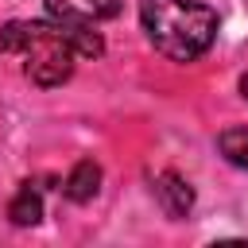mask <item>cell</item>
Wrapping results in <instances>:
<instances>
[{
    "mask_svg": "<svg viewBox=\"0 0 248 248\" xmlns=\"http://www.w3.org/2000/svg\"><path fill=\"white\" fill-rule=\"evenodd\" d=\"M0 50L4 54H16L23 62V74L50 89V85H62L70 74H74V62L78 58H97L105 50L101 35L93 27H81V23H39V19H16L0 31Z\"/></svg>",
    "mask_w": 248,
    "mask_h": 248,
    "instance_id": "6da1fadb",
    "label": "cell"
},
{
    "mask_svg": "<svg viewBox=\"0 0 248 248\" xmlns=\"http://www.w3.org/2000/svg\"><path fill=\"white\" fill-rule=\"evenodd\" d=\"M140 19L151 46L170 62H194L217 39V12L202 0H143Z\"/></svg>",
    "mask_w": 248,
    "mask_h": 248,
    "instance_id": "7a4b0ae2",
    "label": "cell"
},
{
    "mask_svg": "<svg viewBox=\"0 0 248 248\" xmlns=\"http://www.w3.org/2000/svg\"><path fill=\"white\" fill-rule=\"evenodd\" d=\"M120 12V0H46V16L62 23L97 27L101 19H112Z\"/></svg>",
    "mask_w": 248,
    "mask_h": 248,
    "instance_id": "3957f363",
    "label": "cell"
},
{
    "mask_svg": "<svg viewBox=\"0 0 248 248\" xmlns=\"http://www.w3.org/2000/svg\"><path fill=\"white\" fill-rule=\"evenodd\" d=\"M155 202L163 205L167 217L182 221L194 209V190H190V182L178 170H163V174H155Z\"/></svg>",
    "mask_w": 248,
    "mask_h": 248,
    "instance_id": "277c9868",
    "label": "cell"
},
{
    "mask_svg": "<svg viewBox=\"0 0 248 248\" xmlns=\"http://www.w3.org/2000/svg\"><path fill=\"white\" fill-rule=\"evenodd\" d=\"M97 190H101V167H97L93 159H78L74 170H70L66 182H62V194H66L70 202L85 205V202L97 198Z\"/></svg>",
    "mask_w": 248,
    "mask_h": 248,
    "instance_id": "5b68a950",
    "label": "cell"
},
{
    "mask_svg": "<svg viewBox=\"0 0 248 248\" xmlns=\"http://www.w3.org/2000/svg\"><path fill=\"white\" fill-rule=\"evenodd\" d=\"M8 217H12V225H39V217H43V186L39 182H19V190H16V198H12V205H8Z\"/></svg>",
    "mask_w": 248,
    "mask_h": 248,
    "instance_id": "8992f818",
    "label": "cell"
},
{
    "mask_svg": "<svg viewBox=\"0 0 248 248\" xmlns=\"http://www.w3.org/2000/svg\"><path fill=\"white\" fill-rule=\"evenodd\" d=\"M217 147H221V155L232 167H244L248 170V128H225L217 136Z\"/></svg>",
    "mask_w": 248,
    "mask_h": 248,
    "instance_id": "52a82bcc",
    "label": "cell"
},
{
    "mask_svg": "<svg viewBox=\"0 0 248 248\" xmlns=\"http://www.w3.org/2000/svg\"><path fill=\"white\" fill-rule=\"evenodd\" d=\"M240 93H244V101H248V74L240 78Z\"/></svg>",
    "mask_w": 248,
    "mask_h": 248,
    "instance_id": "ba28073f",
    "label": "cell"
}]
</instances>
